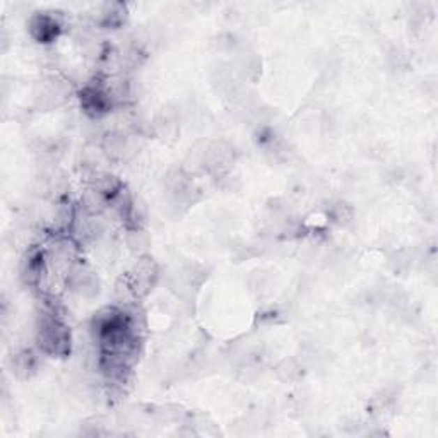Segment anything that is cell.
<instances>
[{
  "label": "cell",
  "instance_id": "obj_7",
  "mask_svg": "<svg viewBox=\"0 0 438 438\" xmlns=\"http://www.w3.org/2000/svg\"><path fill=\"white\" fill-rule=\"evenodd\" d=\"M127 245L134 254L142 257L146 254V248L149 247V236L146 235L144 229H128Z\"/></svg>",
  "mask_w": 438,
  "mask_h": 438
},
{
  "label": "cell",
  "instance_id": "obj_1",
  "mask_svg": "<svg viewBox=\"0 0 438 438\" xmlns=\"http://www.w3.org/2000/svg\"><path fill=\"white\" fill-rule=\"evenodd\" d=\"M36 342L45 354L66 356L70 353V331L55 308L41 312L36 322Z\"/></svg>",
  "mask_w": 438,
  "mask_h": 438
},
{
  "label": "cell",
  "instance_id": "obj_8",
  "mask_svg": "<svg viewBox=\"0 0 438 438\" xmlns=\"http://www.w3.org/2000/svg\"><path fill=\"white\" fill-rule=\"evenodd\" d=\"M351 218H353V211H351V207L347 206V204L339 202L332 207V219H334L338 225L341 226L347 225V222L351 221Z\"/></svg>",
  "mask_w": 438,
  "mask_h": 438
},
{
  "label": "cell",
  "instance_id": "obj_3",
  "mask_svg": "<svg viewBox=\"0 0 438 438\" xmlns=\"http://www.w3.org/2000/svg\"><path fill=\"white\" fill-rule=\"evenodd\" d=\"M62 31V24L52 13H36L29 19V33L40 43H52Z\"/></svg>",
  "mask_w": 438,
  "mask_h": 438
},
{
  "label": "cell",
  "instance_id": "obj_6",
  "mask_svg": "<svg viewBox=\"0 0 438 438\" xmlns=\"http://www.w3.org/2000/svg\"><path fill=\"white\" fill-rule=\"evenodd\" d=\"M14 370L19 379H29L38 368V358L31 349H22L14 356Z\"/></svg>",
  "mask_w": 438,
  "mask_h": 438
},
{
  "label": "cell",
  "instance_id": "obj_4",
  "mask_svg": "<svg viewBox=\"0 0 438 438\" xmlns=\"http://www.w3.org/2000/svg\"><path fill=\"white\" fill-rule=\"evenodd\" d=\"M67 285H69V288L74 293L86 298L94 296L98 293V289H100V282H98L96 274L93 271H89L88 267L79 266V264H75L73 269L69 271V274H67Z\"/></svg>",
  "mask_w": 438,
  "mask_h": 438
},
{
  "label": "cell",
  "instance_id": "obj_2",
  "mask_svg": "<svg viewBox=\"0 0 438 438\" xmlns=\"http://www.w3.org/2000/svg\"><path fill=\"white\" fill-rule=\"evenodd\" d=\"M113 105L115 103H113L110 89L103 84H88L81 91V107L91 119L107 115Z\"/></svg>",
  "mask_w": 438,
  "mask_h": 438
},
{
  "label": "cell",
  "instance_id": "obj_5",
  "mask_svg": "<svg viewBox=\"0 0 438 438\" xmlns=\"http://www.w3.org/2000/svg\"><path fill=\"white\" fill-rule=\"evenodd\" d=\"M127 21V7L126 3L120 2H112L105 3L103 10H101L100 16V26L101 28L108 29H116Z\"/></svg>",
  "mask_w": 438,
  "mask_h": 438
},
{
  "label": "cell",
  "instance_id": "obj_9",
  "mask_svg": "<svg viewBox=\"0 0 438 438\" xmlns=\"http://www.w3.org/2000/svg\"><path fill=\"white\" fill-rule=\"evenodd\" d=\"M278 373L282 380H294L298 375H300V366L294 363L293 360H289V361L286 360L279 365Z\"/></svg>",
  "mask_w": 438,
  "mask_h": 438
}]
</instances>
